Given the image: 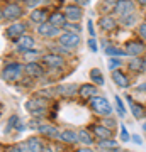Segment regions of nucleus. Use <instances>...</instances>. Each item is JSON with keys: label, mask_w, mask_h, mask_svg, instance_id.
<instances>
[{"label": "nucleus", "mask_w": 146, "mask_h": 152, "mask_svg": "<svg viewBox=\"0 0 146 152\" xmlns=\"http://www.w3.org/2000/svg\"><path fill=\"white\" fill-rule=\"evenodd\" d=\"M58 139H61V140H65V142H70V144L80 142V140H78V134H75V132H71V130H65V132H61Z\"/></svg>", "instance_id": "24"}, {"label": "nucleus", "mask_w": 146, "mask_h": 152, "mask_svg": "<svg viewBox=\"0 0 146 152\" xmlns=\"http://www.w3.org/2000/svg\"><path fill=\"white\" fill-rule=\"evenodd\" d=\"M133 140H134L136 144H141V142H143V140H141V137H139V135H134V137H133Z\"/></svg>", "instance_id": "44"}, {"label": "nucleus", "mask_w": 146, "mask_h": 152, "mask_svg": "<svg viewBox=\"0 0 146 152\" xmlns=\"http://www.w3.org/2000/svg\"><path fill=\"white\" fill-rule=\"evenodd\" d=\"M65 15L68 20H80L82 15H83V12H82V7L80 5H68L65 9Z\"/></svg>", "instance_id": "11"}, {"label": "nucleus", "mask_w": 146, "mask_h": 152, "mask_svg": "<svg viewBox=\"0 0 146 152\" xmlns=\"http://www.w3.org/2000/svg\"><path fill=\"white\" fill-rule=\"evenodd\" d=\"M44 105H46V102H44V100L36 98V100L27 102V110H29L31 113H34V115H39V113H43V112H44Z\"/></svg>", "instance_id": "12"}, {"label": "nucleus", "mask_w": 146, "mask_h": 152, "mask_svg": "<svg viewBox=\"0 0 146 152\" xmlns=\"http://www.w3.org/2000/svg\"><path fill=\"white\" fill-rule=\"evenodd\" d=\"M117 66H121L119 59H116V58H110V59H109V69L110 71H116L117 69Z\"/></svg>", "instance_id": "34"}, {"label": "nucleus", "mask_w": 146, "mask_h": 152, "mask_svg": "<svg viewBox=\"0 0 146 152\" xmlns=\"http://www.w3.org/2000/svg\"><path fill=\"white\" fill-rule=\"evenodd\" d=\"M95 93H97V86H95V85H88V83H87V85H82L80 90H78V95H80L82 98H90V100H92L93 96H97Z\"/></svg>", "instance_id": "15"}, {"label": "nucleus", "mask_w": 146, "mask_h": 152, "mask_svg": "<svg viewBox=\"0 0 146 152\" xmlns=\"http://www.w3.org/2000/svg\"><path fill=\"white\" fill-rule=\"evenodd\" d=\"M138 32H139V36L143 39H146V22H145V24H141L139 27H138Z\"/></svg>", "instance_id": "38"}, {"label": "nucleus", "mask_w": 146, "mask_h": 152, "mask_svg": "<svg viewBox=\"0 0 146 152\" xmlns=\"http://www.w3.org/2000/svg\"><path fill=\"white\" fill-rule=\"evenodd\" d=\"M26 24H22V22H16V24H12L9 26L5 31V36L9 39H14V41H19L22 36H26Z\"/></svg>", "instance_id": "4"}, {"label": "nucleus", "mask_w": 146, "mask_h": 152, "mask_svg": "<svg viewBox=\"0 0 146 152\" xmlns=\"http://www.w3.org/2000/svg\"><path fill=\"white\" fill-rule=\"evenodd\" d=\"M88 48H90L92 53H97V42H95V39H93V37L88 39Z\"/></svg>", "instance_id": "37"}, {"label": "nucleus", "mask_w": 146, "mask_h": 152, "mask_svg": "<svg viewBox=\"0 0 146 152\" xmlns=\"http://www.w3.org/2000/svg\"><path fill=\"white\" fill-rule=\"evenodd\" d=\"M90 107L99 115H110L112 113V107H110L107 98H104V96H93L90 100Z\"/></svg>", "instance_id": "1"}, {"label": "nucleus", "mask_w": 146, "mask_h": 152, "mask_svg": "<svg viewBox=\"0 0 146 152\" xmlns=\"http://www.w3.org/2000/svg\"><path fill=\"white\" fill-rule=\"evenodd\" d=\"M34 37H31V36H22L19 41H17V49L19 51H24V53H27V51H33L34 48Z\"/></svg>", "instance_id": "13"}, {"label": "nucleus", "mask_w": 146, "mask_h": 152, "mask_svg": "<svg viewBox=\"0 0 146 152\" xmlns=\"http://www.w3.org/2000/svg\"><path fill=\"white\" fill-rule=\"evenodd\" d=\"M104 124H105V127H107V129H110V127H114V125H116V120H114V118H105V120H104Z\"/></svg>", "instance_id": "40"}, {"label": "nucleus", "mask_w": 146, "mask_h": 152, "mask_svg": "<svg viewBox=\"0 0 146 152\" xmlns=\"http://www.w3.org/2000/svg\"><path fill=\"white\" fill-rule=\"evenodd\" d=\"M46 10L44 9H34L33 12H31V20L36 22V24H44V20H46Z\"/></svg>", "instance_id": "21"}, {"label": "nucleus", "mask_w": 146, "mask_h": 152, "mask_svg": "<svg viewBox=\"0 0 146 152\" xmlns=\"http://www.w3.org/2000/svg\"><path fill=\"white\" fill-rule=\"evenodd\" d=\"M24 73H26L27 76H31V78H41V76L44 75L43 68L38 64V63H27L26 66H24Z\"/></svg>", "instance_id": "9"}, {"label": "nucleus", "mask_w": 146, "mask_h": 152, "mask_svg": "<svg viewBox=\"0 0 146 152\" xmlns=\"http://www.w3.org/2000/svg\"><path fill=\"white\" fill-rule=\"evenodd\" d=\"M100 27H102V31H112L114 27H116V20H114V17L110 15H105V17H100Z\"/></svg>", "instance_id": "23"}, {"label": "nucleus", "mask_w": 146, "mask_h": 152, "mask_svg": "<svg viewBox=\"0 0 146 152\" xmlns=\"http://www.w3.org/2000/svg\"><path fill=\"white\" fill-rule=\"evenodd\" d=\"M7 152H31V151H29V147H27L26 142H22V144H17V145L10 147Z\"/></svg>", "instance_id": "30"}, {"label": "nucleus", "mask_w": 146, "mask_h": 152, "mask_svg": "<svg viewBox=\"0 0 146 152\" xmlns=\"http://www.w3.org/2000/svg\"><path fill=\"white\" fill-rule=\"evenodd\" d=\"M90 80L93 81V85H104V75H102V71L99 69V68H93L92 71H90Z\"/></svg>", "instance_id": "25"}, {"label": "nucleus", "mask_w": 146, "mask_h": 152, "mask_svg": "<svg viewBox=\"0 0 146 152\" xmlns=\"http://www.w3.org/2000/svg\"><path fill=\"white\" fill-rule=\"evenodd\" d=\"M105 54H109L110 58H114V56H126V51H121V49L117 48H105Z\"/></svg>", "instance_id": "29"}, {"label": "nucleus", "mask_w": 146, "mask_h": 152, "mask_svg": "<svg viewBox=\"0 0 146 152\" xmlns=\"http://www.w3.org/2000/svg\"><path fill=\"white\" fill-rule=\"evenodd\" d=\"M78 90H80V86L70 83V85H60V86L56 88V93H60V95H63V96H73Z\"/></svg>", "instance_id": "16"}, {"label": "nucleus", "mask_w": 146, "mask_h": 152, "mask_svg": "<svg viewBox=\"0 0 146 152\" xmlns=\"http://www.w3.org/2000/svg\"><path fill=\"white\" fill-rule=\"evenodd\" d=\"M138 2H139L141 5H146V0H138Z\"/></svg>", "instance_id": "48"}, {"label": "nucleus", "mask_w": 146, "mask_h": 152, "mask_svg": "<svg viewBox=\"0 0 146 152\" xmlns=\"http://www.w3.org/2000/svg\"><path fill=\"white\" fill-rule=\"evenodd\" d=\"M65 27L66 29H71L70 32H75V31H76V32H80V26H76V24H66Z\"/></svg>", "instance_id": "39"}, {"label": "nucleus", "mask_w": 146, "mask_h": 152, "mask_svg": "<svg viewBox=\"0 0 146 152\" xmlns=\"http://www.w3.org/2000/svg\"><path fill=\"white\" fill-rule=\"evenodd\" d=\"M43 63L46 66H49V68H63V64H65V61H63V58L58 54H46L43 56Z\"/></svg>", "instance_id": "8"}, {"label": "nucleus", "mask_w": 146, "mask_h": 152, "mask_svg": "<svg viewBox=\"0 0 146 152\" xmlns=\"http://www.w3.org/2000/svg\"><path fill=\"white\" fill-rule=\"evenodd\" d=\"M27 147H29V151L31 152H43V144H41V140L39 139H36V137H29L26 140Z\"/></svg>", "instance_id": "22"}, {"label": "nucleus", "mask_w": 146, "mask_h": 152, "mask_svg": "<svg viewBox=\"0 0 146 152\" xmlns=\"http://www.w3.org/2000/svg\"><path fill=\"white\" fill-rule=\"evenodd\" d=\"M116 107H117V112H119L121 117H124L126 115V108H124V103H122V100L119 96H116Z\"/></svg>", "instance_id": "33"}, {"label": "nucleus", "mask_w": 146, "mask_h": 152, "mask_svg": "<svg viewBox=\"0 0 146 152\" xmlns=\"http://www.w3.org/2000/svg\"><path fill=\"white\" fill-rule=\"evenodd\" d=\"M75 2H76L80 7H83V5H88V2H90V0H75Z\"/></svg>", "instance_id": "41"}, {"label": "nucleus", "mask_w": 146, "mask_h": 152, "mask_svg": "<svg viewBox=\"0 0 146 152\" xmlns=\"http://www.w3.org/2000/svg\"><path fill=\"white\" fill-rule=\"evenodd\" d=\"M112 80H114V83H116L117 86H121V88H127L129 86V80H127V76H126L122 71H119V69L112 71Z\"/></svg>", "instance_id": "17"}, {"label": "nucleus", "mask_w": 146, "mask_h": 152, "mask_svg": "<svg viewBox=\"0 0 146 152\" xmlns=\"http://www.w3.org/2000/svg\"><path fill=\"white\" fill-rule=\"evenodd\" d=\"M38 32L43 36V37H54V36H58L60 34V29L58 27H54L53 24H41L38 27Z\"/></svg>", "instance_id": "10"}, {"label": "nucleus", "mask_w": 146, "mask_h": 152, "mask_svg": "<svg viewBox=\"0 0 146 152\" xmlns=\"http://www.w3.org/2000/svg\"><path fill=\"white\" fill-rule=\"evenodd\" d=\"M126 54L127 56H133V58H139L143 53L146 51L145 44L139 42V41H129V42H126Z\"/></svg>", "instance_id": "6"}, {"label": "nucleus", "mask_w": 146, "mask_h": 152, "mask_svg": "<svg viewBox=\"0 0 146 152\" xmlns=\"http://www.w3.org/2000/svg\"><path fill=\"white\" fill-rule=\"evenodd\" d=\"M21 15H22V9L17 5V4H9V5L4 7V10H2V17L7 19V20H17Z\"/></svg>", "instance_id": "7"}, {"label": "nucleus", "mask_w": 146, "mask_h": 152, "mask_svg": "<svg viewBox=\"0 0 146 152\" xmlns=\"http://www.w3.org/2000/svg\"><path fill=\"white\" fill-rule=\"evenodd\" d=\"M99 147H100V151H114V149H117V142L112 140V139H109V140H99Z\"/></svg>", "instance_id": "26"}, {"label": "nucleus", "mask_w": 146, "mask_h": 152, "mask_svg": "<svg viewBox=\"0 0 146 152\" xmlns=\"http://www.w3.org/2000/svg\"><path fill=\"white\" fill-rule=\"evenodd\" d=\"M22 71H24V66L19 64V63H10V64H7L2 71V78L5 80V81H17L19 78H21Z\"/></svg>", "instance_id": "2"}, {"label": "nucleus", "mask_w": 146, "mask_h": 152, "mask_svg": "<svg viewBox=\"0 0 146 152\" xmlns=\"http://www.w3.org/2000/svg\"><path fill=\"white\" fill-rule=\"evenodd\" d=\"M39 4H41V0H26V5H27V7H31L33 10L39 5Z\"/></svg>", "instance_id": "36"}, {"label": "nucleus", "mask_w": 146, "mask_h": 152, "mask_svg": "<svg viewBox=\"0 0 146 152\" xmlns=\"http://www.w3.org/2000/svg\"><path fill=\"white\" fill-rule=\"evenodd\" d=\"M143 130L146 132V122H145V124H143Z\"/></svg>", "instance_id": "50"}, {"label": "nucleus", "mask_w": 146, "mask_h": 152, "mask_svg": "<svg viewBox=\"0 0 146 152\" xmlns=\"http://www.w3.org/2000/svg\"><path fill=\"white\" fill-rule=\"evenodd\" d=\"M105 2H109V4H114V5H116V4H117L119 0H105Z\"/></svg>", "instance_id": "46"}, {"label": "nucleus", "mask_w": 146, "mask_h": 152, "mask_svg": "<svg viewBox=\"0 0 146 152\" xmlns=\"http://www.w3.org/2000/svg\"><path fill=\"white\" fill-rule=\"evenodd\" d=\"M43 152H53V151H51V149H48V147H44V149H43Z\"/></svg>", "instance_id": "47"}, {"label": "nucleus", "mask_w": 146, "mask_h": 152, "mask_svg": "<svg viewBox=\"0 0 146 152\" xmlns=\"http://www.w3.org/2000/svg\"><path fill=\"white\" fill-rule=\"evenodd\" d=\"M92 132H93V135L99 137L100 140H109V139H112V132H110V129H107L105 125H95Z\"/></svg>", "instance_id": "14"}, {"label": "nucleus", "mask_w": 146, "mask_h": 152, "mask_svg": "<svg viewBox=\"0 0 146 152\" xmlns=\"http://www.w3.org/2000/svg\"><path fill=\"white\" fill-rule=\"evenodd\" d=\"M129 68L133 71H138V73H139V71L145 69V61L139 59V58H133V59L129 61Z\"/></svg>", "instance_id": "27"}, {"label": "nucleus", "mask_w": 146, "mask_h": 152, "mask_svg": "<svg viewBox=\"0 0 146 152\" xmlns=\"http://www.w3.org/2000/svg\"><path fill=\"white\" fill-rule=\"evenodd\" d=\"M60 44L63 48H76L78 44H80V36L76 32H70V31H66L60 36Z\"/></svg>", "instance_id": "3"}, {"label": "nucleus", "mask_w": 146, "mask_h": 152, "mask_svg": "<svg viewBox=\"0 0 146 152\" xmlns=\"http://www.w3.org/2000/svg\"><path fill=\"white\" fill-rule=\"evenodd\" d=\"M138 91H146V85H141V86H138Z\"/></svg>", "instance_id": "45"}, {"label": "nucleus", "mask_w": 146, "mask_h": 152, "mask_svg": "<svg viewBox=\"0 0 146 152\" xmlns=\"http://www.w3.org/2000/svg\"><path fill=\"white\" fill-rule=\"evenodd\" d=\"M110 152H122V151H121L119 147H117V149H114V151H110Z\"/></svg>", "instance_id": "49"}, {"label": "nucleus", "mask_w": 146, "mask_h": 152, "mask_svg": "<svg viewBox=\"0 0 146 152\" xmlns=\"http://www.w3.org/2000/svg\"><path fill=\"white\" fill-rule=\"evenodd\" d=\"M121 139H122V142L129 140V134H127V129H126L124 125H121Z\"/></svg>", "instance_id": "35"}, {"label": "nucleus", "mask_w": 146, "mask_h": 152, "mask_svg": "<svg viewBox=\"0 0 146 152\" xmlns=\"http://www.w3.org/2000/svg\"><path fill=\"white\" fill-rule=\"evenodd\" d=\"M76 134H78V140H80L82 144H85V145H90L93 142V137L87 130H80V132H76Z\"/></svg>", "instance_id": "28"}, {"label": "nucleus", "mask_w": 146, "mask_h": 152, "mask_svg": "<svg viewBox=\"0 0 146 152\" xmlns=\"http://www.w3.org/2000/svg\"><path fill=\"white\" fill-rule=\"evenodd\" d=\"M38 132H39V134H43V135H48V137H60V134H61L56 127H53V125H49V124L39 125Z\"/></svg>", "instance_id": "19"}, {"label": "nucleus", "mask_w": 146, "mask_h": 152, "mask_svg": "<svg viewBox=\"0 0 146 152\" xmlns=\"http://www.w3.org/2000/svg\"><path fill=\"white\" fill-rule=\"evenodd\" d=\"M114 12H117L121 17L131 15V14H134V2L133 0H119L114 5Z\"/></svg>", "instance_id": "5"}, {"label": "nucleus", "mask_w": 146, "mask_h": 152, "mask_svg": "<svg viewBox=\"0 0 146 152\" xmlns=\"http://www.w3.org/2000/svg\"><path fill=\"white\" fill-rule=\"evenodd\" d=\"M12 127H21V124H19V117L17 115H12L10 118H9V125H7V129H5V132H10V129Z\"/></svg>", "instance_id": "31"}, {"label": "nucleus", "mask_w": 146, "mask_h": 152, "mask_svg": "<svg viewBox=\"0 0 146 152\" xmlns=\"http://www.w3.org/2000/svg\"><path fill=\"white\" fill-rule=\"evenodd\" d=\"M127 102H129V108H131V112H133V115H134V118H143L145 117V108L141 107L139 103H136V102H133L129 96H127Z\"/></svg>", "instance_id": "20"}, {"label": "nucleus", "mask_w": 146, "mask_h": 152, "mask_svg": "<svg viewBox=\"0 0 146 152\" xmlns=\"http://www.w3.org/2000/svg\"><path fill=\"white\" fill-rule=\"evenodd\" d=\"M66 15L65 14H61V12H54V14H51V17H49V24H53L54 27H65L66 26Z\"/></svg>", "instance_id": "18"}, {"label": "nucleus", "mask_w": 146, "mask_h": 152, "mask_svg": "<svg viewBox=\"0 0 146 152\" xmlns=\"http://www.w3.org/2000/svg\"><path fill=\"white\" fill-rule=\"evenodd\" d=\"M76 152H93V151L90 149V147H82V149H78Z\"/></svg>", "instance_id": "43"}, {"label": "nucleus", "mask_w": 146, "mask_h": 152, "mask_svg": "<svg viewBox=\"0 0 146 152\" xmlns=\"http://www.w3.org/2000/svg\"><path fill=\"white\" fill-rule=\"evenodd\" d=\"M136 15L134 14H131V15H126V17H122V24H124L126 27H131V26H134L136 24Z\"/></svg>", "instance_id": "32"}, {"label": "nucleus", "mask_w": 146, "mask_h": 152, "mask_svg": "<svg viewBox=\"0 0 146 152\" xmlns=\"http://www.w3.org/2000/svg\"><path fill=\"white\" fill-rule=\"evenodd\" d=\"M88 32H90V36L93 37V34L95 32H93V27H92V20H88Z\"/></svg>", "instance_id": "42"}]
</instances>
